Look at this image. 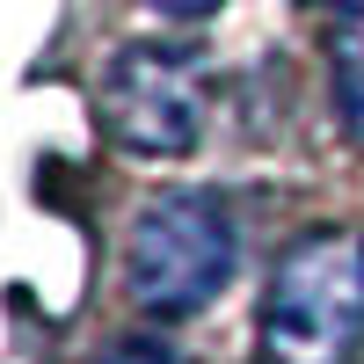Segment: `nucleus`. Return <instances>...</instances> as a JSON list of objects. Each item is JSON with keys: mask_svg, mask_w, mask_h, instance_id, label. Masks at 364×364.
Instances as JSON below:
<instances>
[{"mask_svg": "<svg viewBox=\"0 0 364 364\" xmlns=\"http://www.w3.org/2000/svg\"><path fill=\"white\" fill-rule=\"evenodd\" d=\"M357 343H364V240L321 226L269 277L262 364H350Z\"/></svg>", "mask_w": 364, "mask_h": 364, "instance_id": "f257e3e1", "label": "nucleus"}, {"mask_svg": "<svg viewBox=\"0 0 364 364\" xmlns=\"http://www.w3.org/2000/svg\"><path fill=\"white\" fill-rule=\"evenodd\" d=\"M233 277V226L219 197H197V190H175L154 197L132 219L124 240V284L146 314H197L204 299H219V284Z\"/></svg>", "mask_w": 364, "mask_h": 364, "instance_id": "f03ea898", "label": "nucleus"}, {"mask_svg": "<svg viewBox=\"0 0 364 364\" xmlns=\"http://www.w3.org/2000/svg\"><path fill=\"white\" fill-rule=\"evenodd\" d=\"M95 117L109 146L139 161H182L204 139V58L182 44H132L109 58L95 87Z\"/></svg>", "mask_w": 364, "mask_h": 364, "instance_id": "7ed1b4c3", "label": "nucleus"}, {"mask_svg": "<svg viewBox=\"0 0 364 364\" xmlns=\"http://www.w3.org/2000/svg\"><path fill=\"white\" fill-rule=\"evenodd\" d=\"M328 66H336V109L350 139L364 146V0H336V37H328Z\"/></svg>", "mask_w": 364, "mask_h": 364, "instance_id": "20e7f679", "label": "nucleus"}, {"mask_svg": "<svg viewBox=\"0 0 364 364\" xmlns=\"http://www.w3.org/2000/svg\"><path fill=\"white\" fill-rule=\"evenodd\" d=\"M102 364H182V357H175L161 336H124V343H117Z\"/></svg>", "mask_w": 364, "mask_h": 364, "instance_id": "39448f33", "label": "nucleus"}, {"mask_svg": "<svg viewBox=\"0 0 364 364\" xmlns=\"http://www.w3.org/2000/svg\"><path fill=\"white\" fill-rule=\"evenodd\" d=\"M146 8H161V15H182V22H197V15H211L219 0H146Z\"/></svg>", "mask_w": 364, "mask_h": 364, "instance_id": "423d86ee", "label": "nucleus"}]
</instances>
